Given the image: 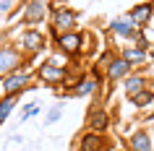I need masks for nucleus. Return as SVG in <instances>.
<instances>
[{
    "instance_id": "nucleus-1",
    "label": "nucleus",
    "mask_w": 154,
    "mask_h": 151,
    "mask_svg": "<svg viewBox=\"0 0 154 151\" xmlns=\"http://www.w3.org/2000/svg\"><path fill=\"white\" fill-rule=\"evenodd\" d=\"M79 11L71 8V5H52L50 8V34L55 39L57 34H65V32H76L79 26Z\"/></svg>"
},
{
    "instance_id": "nucleus-2",
    "label": "nucleus",
    "mask_w": 154,
    "mask_h": 151,
    "mask_svg": "<svg viewBox=\"0 0 154 151\" xmlns=\"http://www.w3.org/2000/svg\"><path fill=\"white\" fill-rule=\"evenodd\" d=\"M26 65H29V57L21 52L18 44H0V78L21 71Z\"/></svg>"
},
{
    "instance_id": "nucleus-3",
    "label": "nucleus",
    "mask_w": 154,
    "mask_h": 151,
    "mask_svg": "<svg viewBox=\"0 0 154 151\" xmlns=\"http://www.w3.org/2000/svg\"><path fill=\"white\" fill-rule=\"evenodd\" d=\"M18 47H21V52H24L26 57L29 55H42L45 50H47V44H50V39H47V34L45 32H39L37 26H26L24 32L18 34V42H16Z\"/></svg>"
},
{
    "instance_id": "nucleus-4",
    "label": "nucleus",
    "mask_w": 154,
    "mask_h": 151,
    "mask_svg": "<svg viewBox=\"0 0 154 151\" xmlns=\"http://www.w3.org/2000/svg\"><path fill=\"white\" fill-rule=\"evenodd\" d=\"M32 71L21 68V71L11 73L5 78H0V96H21L24 91H32Z\"/></svg>"
},
{
    "instance_id": "nucleus-5",
    "label": "nucleus",
    "mask_w": 154,
    "mask_h": 151,
    "mask_svg": "<svg viewBox=\"0 0 154 151\" xmlns=\"http://www.w3.org/2000/svg\"><path fill=\"white\" fill-rule=\"evenodd\" d=\"M34 76H37L42 83H47V86H63V83H68V78H71V68H65V65L55 63V60H45V63L37 65Z\"/></svg>"
},
{
    "instance_id": "nucleus-6",
    "label": "nucleus",
    "mask_w": 154,
    "mask_h": 151,
    "mask_svg": "<svg viewBox=\"0 0 154 151\" xmlns=\"http://www.w3.org/2000/svg\"><path fill=\"white\" fill-rule=\"evenodd\" d=\"M84 39H86L84 32H65V34H57L52 42H55V50L63 52L65 57H79L84 52Z\"/></svg>"
},
{
    "instance_id": "nucleus-7",
    "label": "nucleus",
    "mask_w": 154,
    "mask_h": 151,
    "mask_svg": "<svg viewBox=\"0 0 154 151\" xmlns=\"http://www.w3.org/2000/svg\"><path fill=\"white\" fill-rule=\"evenodd\" d=\"M112 149V138L107 133H94V130H84L76 138V151H110Z\"/></svg>"
},
{
    "instance_id": "nucleus-8",
    "label": "nucleus",
    "mask_w": 154,
    "mask_h": 151,
    "mask_svg": "<svg viewBox=\"0 0 154 151\" xmlns=\"http://www.w3.org/2000/svg\"><path fill=\"white\" fill-rule=\"evenodd\" d=\"M68 96H73V99H84V96H94V91L99 89V78H94V76H86V73H81L79 78L73 81V83H68Z\"/></svg>"
},
{
    "instance_id": "nucleus-9",
    "label": "nucleus",
    "mask_w": 154,
    "mask_h": 151,
    "mask_svg": "<svg viewBox=\"0 0 154 151\" xmlns=\"http://www.w3.org/2000/svg\"><path fill=\"white\" fill-rule=\"evenodd\" d=\"M112 125V117L105 107H91L86 112V130H94V133H107Z\"/></svg>"
},
{
    "instance_id": "nucleus-10",
    "label": "nucleus",
    "mask_w": 154,
    "mask_h": 151,
    "mask_svg": "<svg viewBox=\"0 0 154 151\" xmlns=\"http://www.w3.org/2000/svg\"><path fill=\"white\" fill-rule=\"evenodd\" d=\"M107 32L115 34V37H120V39L133 42V39H136V34H138V26L133 24L128 16H118V18H112V21L107 24Z\"/></svg>"
},
{
    "instance_id": "nucleus-11",
    "label": "nucleus",
    "mask_w": 154,
    "mask_h": 151,
    "mask_svg": "<svg viewBox=\"0 0 154 151\" xmlns=\"http://www.w3.org/2000/svg\"><path fill=\"white\" fill-rule=\"evenodd\" d=\"M125 16H128L131 21L138 26V29H146V26H149V21L154 18V0H146V3H138V5H133V8H131Z\"/></svg>"
},
{
    "instance_id": "nucleus-12",
    "label": "nucleus",
    "mask_w": 154,
    "mask_h": 151,
    "mask_svg": "<svg viewBox=\"0 0 154 151\" xmlns=\"http://www.w3.org/2000/svg\"><path fill=\"white\" fill-rule=\"evenodd\" d=\"M128 151H154V143H152V135L146 130H133L128 135Z\"/></svg>"
},
{
    "instance_id": "nucleus-13",
    "label": "nucleus",
    "mask_w": 154,
    "mask_h": 151,
    "mask_svg": "<svg viewBox=\"0 0 154 151\" xmlns=\"http://www.w3.org/2000/svg\"><path fill=\"white\" fill-rule=\"evenodd\" d=\"M120 57H125V60L136 68V65H144L146 60H149V50L138 47V44H128V47H120Z\"/></svg>"
},
{
    "instance_id": "nucleus-14",
    "label": "nucleus",
    "mask_w": 154,
    "mask_h": 151,
    "mask_svg": "<svg viewBox=\"0 0 154 151\" xmlns=\"http://www.w3.org/2000/svg\"><path fill=\"white\" fill-rule=\"evenodd\" d=\"M144 89H149V81H146V76L144 73H131L128 78L123 81V91H125V96H133V94H138V91H144Z\"/></svg>"
},
{
    "instance_id": "nucleus-15",
    "label": "nucleus",
    "mask_w": 154,
    "mask_h": 151,
    "mask_svg": "<svg viewBox=\"0 0 154 151\" xmlns=\"http://www.w3.org/2000/svg\"><path fill=\"white\" fill-rule=\"evenodd\" d=\"M16 104H18V96H0V128L11 117V112L16 110Z\"/></svg>"
},
{
    "instance_id": "nucleus-16",
    "label": "nucleus",
    "mask_w": 154,
    "mask_h": 151,
    "mask_svg": "<svg viewBox=\"0 0 154 151\" xmlns=\"http://www.w3.org/2000/svg\"><path fill=\"white\" fill-rule=\"evenodd\" d=\"M131 104H133V107H136V110H144V107H149V104L154 102V91L152 89H144V91H138V94H133L128 99Z\"/></svg>"
},
{
    "instance_id": "nucleus-17",
    "label": "nucleus",
    "mask_w": 154,
    "mask_h": 151,
    "mask_svg": "<svg viewBox=\"0 0 154 151\" xmlns=\"http://www.w3.org/2000/svg\"><path fill=\"white\" fill-rule=\"evenodd\" d=\"M42 112V107L37 102H32V104H26L24 107V112H21V122H26V120H32V117H37V115H39Z\"/></svg>"
},
{
    "instance_id": "nucleus-18",
    "label": "nucleus",
    "mask_w": 154,
    "mask_h": 151,
    "mask_svg": "<svg viewBox=\"0 0 154 151\" xmlns=\"http://www.w3.org/2000/svg\"><path fill=\"white\" fill-rule=\"evenodd\" d=\"M60 117H63V107H52V110L45 115V125H55Z\"/></svg>"
},
{
    "instance_id": "nucleus-19",
    "label": "nucleus",
    "mask_w": 154,
    "mask_h": 151,
    "mask_svg": "<svg viewBox=\"0 0 154 151\" xmlns=\"http://www.w3.org/2000/svg\"><path fill=\"white\" fill-rule=\"evenodd\" d=\"M11 3H18V0H0V13H11Z\"/></svg>"
},
{
    "instance_id": "nucleus-20",
    "label": "nucleus",
    "mask_w": 154,
    "mask_h": 151,
    "mask_svg": "<svg viewBox=\"0 0 154 151\" xmlns=\"http://www.w3.org/2000/svg\"><path fill=\"white\" fill-rule=\"evenodd\" d=\"M149 60H154V44L149 47Z\"/></svg>"
},
{
    "instance_id": "nucleus-21",
    "label": "nucleus",
    "mask_w": 154,
    "mask_h": 151,
    "mask_svg": "<svg viewBox=\"0 0 154 151\" xmlns=\"http://www.w3.org/2000/svg\"><path fill=\"white\" fill-rule=\"evenodd\" d=\"M55 3H68V0H55Z\"/></svg>"
},
{
    "instance_id": "nucleus-22",
    "label": "nucleus",
    "mask_w": 154,
    "mask_h": 151,
    "mask_svg": "<svg viewBox=\"0 0 154 151\" xmlns=\"http://www.w3.org/2000/svg\"><path fill=\"white\" fill-rule=\"evenodd\" d=\"M118 151H128V149H118Z\"/></svg>"
}]
</instances>
